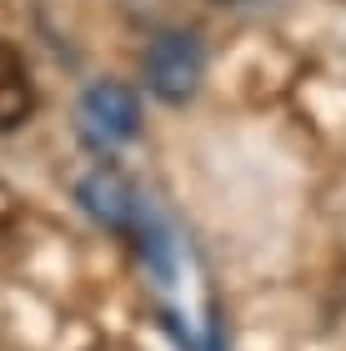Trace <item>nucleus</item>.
Listing matches in <instances>:
<instances>
[{
    "instance_id": "1",
    "label": "nucleus",
    "mask_w": 346,
    "mask_h": 351,
    "mask_svg": "<svg viewBox=\"0 0 346 351\" xmlns=\"http://www.w3.org/2000/svg\"><path fill=\"white\" fill-rule=\"evenodd\" d=\"M81 201H86V211L96 216V221H106V226L121 231V236H131L136 251H140V256H146L156 271H161V276L171 271V266H166V236L156 231L146 201L136 196V186L125 181V176H116V171H96V176L81 186Z\"/></svg>"
},
{
    "instance_id": "2",
    "label": "nucleus",
    "mask_w": 346,
    "mask_h": 351,
    "mask_svg": "<svg viewBox=\"0 0 346 351\" xmlns=\"http://www.w3.org/2000/svg\"><path fill=\"white\" fill-rule=\"evenodd\" d=\"M201 71H206V56H201V40L196 36H181V30H171V36L151 40L146 51V86L161 95V101H186L196 86H201Z\"/></svg>"
},
{
    "instance_id": "3",
    "label": "nucleus",
    "mask_w": 346,
    "mask_h": 351,
    "mask_svg": "<svg viewBox=\"0 0 346 351\" xmlns=\"http://www.w3.org/2000/svg\"><path fill=\"white\" fill-rule=\"evenodd\" d=\"M136 121H140V110H136V95L125 86L106 81V86L86 90V101H81V136L96 151H111V146H121V141H131Z\"/></svg>"
},
{
    "instance_id": "4",
    "label": "nucleus",
    "mask_w": 346,
    "mask_h": 351,
    "mask_svg": "<svg viewBox=\"0 0 346 351\" xmlns=\"http://www.w3.org/2000/svg\"><path fill=\"white\" fill-rule=\"evenodd\" d=\"M36 110V86H30L25 56L10 40H0V131H15Z\"/></svg>"
}]
</instances>
